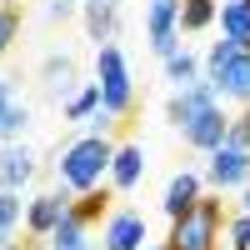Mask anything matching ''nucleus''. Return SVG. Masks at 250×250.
I'll list each match as a JSON object with an SVG mask.
<instances>
[{"instance_id":"nucleus-1","label":"nucleus","mask_w":250,"mask_h":250,"mask_svg":"<svg viewBox=\"0 0 250 250\" xmlns=\"http://www.w3.org/2000/svg\"><path fill=\"white\" fill-rule=\"evenodd\" d=\"M110 160H115V145L105 135H80L75 145H65V155L55 160V170H60V185H65L70 195H85V190H95V185L110 175Z\"/></svg>"},{"instance_id":"nucleus-2","label":"nucleus","mask_w":250,"mask_h":250,"mask_svg":"<svg viewBox=\"0 0 250 250\" xmlns=\"http://www.w3.org/2000/svg\"><path fill=\"white\" fill-rule=\"evenodd\" d=\"M205 80L220 90V100H250V50L235 40H215L205 55Z\"/></svg>"},{"instance_id":"nucleus-3","label":"nucleus","mask_w":250,"mask_h":250,"mask_svg":"<svg viewBox=\"0 0 250 250\" xmlns=\"http://www.w3.org/2000/svg\"><path fill=\"white\" fill-rule=\"evenodd\" d=\"M220 225H225L220 200H205V195H200V205H195L190 215L170 220V240H165V250H215Z\"/></svg>"},{"instance_id":"nucleus-4","label":"nucleus","mask_w":250,"mask_h":250,"mask_svg":"<svg viewBox=\"0 0 250 250\" xmlns=\"http://www.w3.org/2000/svg\"><path fill=\"white\" fill-rule=\"evenodd\" d=\"M95 85H100V105H105L110 115H130L135 90H130V65H125L120 45H100V55H95Z\"/></svg>"},{"instance_id":"nucleus-5","label":"nucleus","mask_w":250,"mask_h":250,"mask_svg":"<svg viewBox=\"0 0 250 250\" xmlns=\"http://www.w3.org/2000/svg\"><path fill=\"white\" fill-rule=\"evenodd\" d=\"M205 180L215 190H235V185H250V150L225 140L220 150H210V165H205Z\"/></svg>"},{"instance_id":"nucleus-6","label":"nucleus","mask_w":250,"mask_h":250,"mask_svg":"<svg viewBox=\"0 0 250 250\" xmlns=\"http://www.w3.org/2000/svg\"><path fill=\"white\" fill-rule=\"evenodd\" d=\"M145 25H150V45L160 60L175 55V35H180V0H150L145 5Z\"/></svg>"},{"instance_id":"nucleus-7","label":"nucleus","mask_w":250,"mask_h":250,"mask_svg":"<svg viewBox=\"0 0 250 250\" xmlns=\"http://www.w3.org/2000/svg\"><path fill=\"white\" fill-rule=\"evenodd\" d=\"M65 210H70V190H65V185H60V190L35 195V200H30V210H25V235L50 240V230L65 220Z\"/></svg>"},{"instance_id":"nucleus-8","label":"nucleus","mask_w":250,"mask_h":250,"mask_svg":"<svg viewBox=\"0 0 250 250\" xmlns=\"http://www.w3.org/2000/svg\"><path fill=\"white\" fill-rule=\"evenodd\" d=\"M205 105H220V90L210 85V80H195V85H185V90H175L170 95V105H165V120L175 125V130H185Z\"/></svg>"},{"instance_id":"nucleus-9","label":"nucleus","mask_w":250,"mask_h":250,"mask_svg":"<svg viewBox=\"0 0 250 250\" xmlns=\"http://www.w3.org/2000/svg\"><path fill=\"white\" fill-rule=\"evenodd\" d=\"M180 135H185V145H195V150H220L225 135H230V115H225L220 105H205Z\"/></svg>"},{"instance_id":"nucleus-10","label":"nucleus","mask_w":250,"mask_h":250,"mask_svg":"<svg viewBox=\"0 0 250 250\" xmlns=\"http://www.w3.org/2000/svg\"><path fill=\"white\" fill-rule=\"evenodd\" d=\"M145 215L140 210H115L105 220V250H145Z\"/></svg>"},{"instance_id":"nucleus-11","label":"nucleus","mask_w":250,"mask_h":250,"mask_svg":"<svg viewBox=\"0 0 250 250\" xmlns=\"http://www.w3.org/2000/svg\"><path fill=\"white\" fill-rule=\"evenodd\" d=\"M165 215H170V220H180V215H190L195 210V205H200V175L195 170H180L170 185H165Z\"/></svg>"},{"instance_id":"nucleus-12","label":"nucleus","mask_w":250,"mask_h":250,"mask_svg":"<svg viewBox=\"0 0 250 250\" xmlns=\"http://www.w3.org/2000/svg\"><path fill=\"white\" fill-rule=\"evenodd\" d=\"M30 175H35V155L25 145H5L0 150V190H20Z\"/></svg>"},{"instance_id":"nucleus-13","label":"nucleus","mask_w":250,"mask_h":250,"mask_svg":"<svg viewBox=\"0 0 250 250\" xmlns=\"http://www.w3.org/2000/svg\"><path fill=\"white\" fill-rule=\"evenodd\" d=\"M85 5V30L95 45H115V25H120V10L105 5V0H80Z\"/></svg>"},{"instance_id":"nucleus-14","label":"nucleus","mask_w":250,"mask_h":250,"mask_svg":"<svg viewBox=\"0 0 250 250\" xmlns=\"http://www.w3.org/2000/svg\"><path fill=\"white\" fill-rule=\"evenodd\" d=\"M140 175H145V150H140V145H115V160H110V185H115V190H130Z\"/></svg>"},{"instance_id":"nucleus-15","label":"nucleus","mask_w":250,"mask_h":250,"mask_svg":"<svg viewBox=\"0 0 250 250\" xmlns=\"http://www.w3.org/2000/svg\"><path fill=\"white\" fill-rule=\"evenodd\" d=\"M220 30H225V40L250 50V0H225L220 5Z\"/></svg>"},{"instance_id":"nucleus-16","label":"nucleus","mask_w":250,"mask_h":250,"mask_svg":"<svg viewBox=\"0 0 250 250\" xmlns=\"http://www.w3.org/2000/svg\"><path fill=\"white\" fill-rule=\"evenodd\" d=\"M85 230H90V220L70 205V210H65V220H60L55 230H50V250H85Z\"/></svg>"},{"instance_id":"nucleus-17","label":"nucleus","mask_w":250,"mask_h":250,"mask_svg":"<svg viewBox=\"0 0 250 250\" xmlns=\"http://www.w3.org/2000/svg\"><path fill=\"white\" fill-rule=\"evenodd\" d=\"M40 75H45V90L60 100V95L75 85V60H70V55H50L45 65H40Z\"/></svg>"},{"instance_id":"nucleus-18","label":"nucleus","mask_w":250,"mask_h":250,"mask_svg":"<svg viewBox=\"0 0 250 250\" xmlns=\"http://www.w3.org/2000/svg\"><path fill=\"white\" fill-rule=\"evenodd\" d=\"M215 15H220V5H215V0H180V30H185V35L205 30Z\"/></svg>"},{"instance_id":"nucleus-19","label":"nucleus","mask_w":250,"mask_h":250,"mask_svg":"<svg viewBox=\"0 0 250 250\" xmlns=\"http://www.w3.org/2000/svg\"><path fill=\"white\" fill-rule=\"evenodd\" d=\"M165 80H170L175 90H185V85H195V80H200V60H195L190 50H175L170 60H165Z\"/></svg>"},{"instance_id":"nucleus-20","label":"nucleus","mask_w":250,"mask_h":250,"mask_svg":"<svg viewBox=\"0 0 250 250\" xmlns=\"http://www.w3.org/2000/svg\"><path fill=\"white\" fill-rule=\"evenodd\" d=\"M15 225H20V200L15 190H0V250L15 240Z\"/></svg>"},{"instance_id":"nucleus-21","label":"nucleus","mask_w":250,"mask_h":250,"mask_svg":"<svg viewBox=\"0 0 250 250\" xmlns=\"http://www.w3.org/2000/svg\"><path fill=\"white\" fill-rule=\"evenodd\" d=\"M95 110H100V85H95V80H90L80 95L65 100V120H85V115H95Z\"/></svg>"},{"instance_id":"nucleus-22","label":"nucleus","mask_w":250,"mask_h":250,"mask_svg":"<svg viewBox=\"0 0 250 250\" xmlns=\"http://www.w3.org/2000/svg\"><path fill=\"white\" fill-rule=\"evenodd\" d=\"M20 35V5H10V0H0V55L10 50V40Z\"/></svg>"},{"instance_id":"nucleus-23","label":"nucleus","mask_w":250,"mask_h":250,"mask_svg":"<svg viewBox=\"0 0 250 250\" xmlns=\"http://www.w3.org/2000/svg\"><path fill=\"white\" fill-rule=\"evenodd\" d=\"M25 125H30V110L20 105V100H15L10 110H0V140H15L20 130H25Z\"/></svg>"},{"instance_id":"nucleus-24","label":"nucleus","mask_w":250,"mask_h":250,"mask_svg":"<svg viewBox=\"0 0 250 250\" xmlns=\"http://www.w3.org/2000/svg\"><path fill=\"white\" fill-rule=\"evenodd\" d=\"M225 230H230V245L235 250H250V215H230Z\"/></svg>"},{"instance_id":"nucleus-25","label":"nucleus","mask_w":250,"mask_h":250,"mask_svg":"<svg viewBox=\"0 0 250 250\" xmlns=\"http://www.w3.org/2000/svg\"><path fill=\"white\" fill-rule=\"evenodd\" d=\"M15 100H20V90H15V80H10V75H0V110H10Z\"/></svg>"},{"instance_id":"nucleus-26","label":"nucleus","mask_w":250,"mask_h":250,"mask_svg":"<svg viewBox=\"0 0 250 250\" xmlns=\"http://www.w3.org/2000/svg\"><path fill=\"white\" fill-rule=\"evenodd\" d=\"M45 15H50V20H65V15H75V0H50V5H45Z\"/></svg>"},{"instance_id":"nucleus-27","label":"nucleus","mask_w":250,"mask_h":250,"mask_svg":"<svg viewBox=\"0 0 250 250\" xmlns=\"http://www.w3.org/2000/svg\"><path fill=\"white\" fill-rule=\"evenodd\" d=\"M5 250H40V245H35V235H30V240H10Z\"/></svg>"},{"instance_id":"nucleus-28","label":"nucleus","mask_w":250,"mask_h":250,"mask_svg":"<svg viewBox=\"0 0 250 250\" xmlns=\"http://www.w3.org/2000/svg\"><path fill=\"white\" fill-rule=\"evenodd\" d=\"M240 215H250V185H245V195H240Z\"/></svg>"},{"instance_id":"nucleus-29","label":"nucleus","mask_w":250,"mask_h":250,"mask_svg":"<svg viewBox=\"0 0 250 250\" xmlns=\"http://www.w3.org/2000/svg\"><path fill=\"white\" fill-rule=\"evenodd\" d=\"M240 125H245V130H250V100H245V115H240Z\"/></svg>"},{"instance_id":"nucleus-30","label":"nucleus","mask_w":250,"mask_h":250,"mask_svg":"<svg viewBox=\"0 0 250 250\" xmlns=\"http://www.w3.org/2000/svg\"><path fill=\"white\" fill-rule=\"evenodd\" d=\"M145 250H165V245H145Z\"/></svg>"},{"instance_id":"nucleus-31","label":"nucleus","mask_w":250,"mask_h":250,"mask_svg":"<svg viewBox=\"0 0 250 250\" xmlns=\"http://www.w3.org/2000/svg\"><path fill=\"white\" fill-rule=\"evenodd\" d=\"M10 5H20V0H10Z\"/></svg>"}]
</instances>
